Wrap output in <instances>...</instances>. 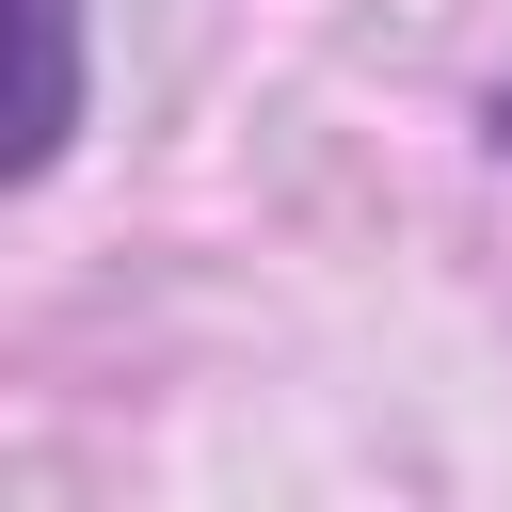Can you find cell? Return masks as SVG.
<instances>
[{
	"instance_id": "cell-2",
	"label": "cell",
	"mask_w": 512,
	"mask_h": 512,
	"mask_svg": "<svg viewBox=\"0 0 512 512\" xmlns=\"http://www.w3.org/2000/svg\"><path fill=\"white\" fill-rule=\"evenodd\" d=\"M496 144H512V80H496Z\"/></svg>"
},
{
	"instance_id": "cell-1",
	"label": "cell",
	"mask_w": 512,
	"mask_h": 512,
	"mask_svg": "<svg viewBox=\"0 0 512 512\" xmlns=\"http://www.w3.org/2000/svg\"><path fill=\"white\" fill-rule=\"evenodd\" d=\"M80 128V0H0V176H48Z\"/></svg>"
}]
</instances>
